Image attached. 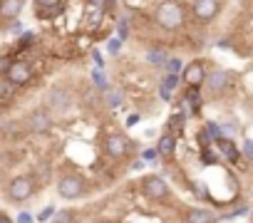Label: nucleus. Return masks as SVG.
<instances>
[{"label": "nucleus", "mask_w": 253, "mask_h": 223, "mask_svg": "<svg viewBox=\"0 0 253 223\" xmlns=\"http://www.w3.org/2000/svg\"><path fill=\"white\" fill-rule=\"evenodd\" d=\"M52 216H55V206H47V208H42V211H40L38 221H52Z\"/></svg>", "instance_id": "2f4dec72"}, {"label": "nucleus", "mask_w": 253, "mask_h": 223, "mask_svg": "<svg viewBox=\"0 0 253 223\" xmlns=\"http://www.w3.org/2000/svg\"><path fill=\"white\" fill-rule=\"evenodd\" d=\"M221 8L223 3L221 0H194L191 3V13L199 23H211L221 15Z\"/></svg>", "instance_id": "6e6552de"}, {"label": "nucleus", "mask_w": 253, "mask_h": 223, "mask_svg": "<svg viewBox=\"0 0 253 223\" xmlns=\"http://www.w3.org/2000/svg\"><path fill=\"white\" fill-rule=\"evenodd\" d=\"M57 193L65 201H77L87 193V181L80 174H62L57 179Z\"/></svg>", "instance_id": "20e7f679"}, {"label": "nucleus", "mask_w": 253, "mask_h": 223, "mask_svg": "<svg viewBox=\"0 0 253 223\" xmlns=\"http://www.w3.org/2000/svg\"><path fill=\"white\" fill-rule=\"evenodd\" d=\"M117 37H119L122 42L129 37V20H124V18H122V20L117 23Z\"/></svg>", "instance_id": "a878e982"}, {"label": "nucleus", "mask_w": 253, "mask_h": 223, "mask_svg": "<svg viewBox=\"0 0 253 223\" xmlns=\"http://www.w3.org/2000/svg\"><path fill=\"white\" fill-rule=\"evenodd\" d=\"M0 223H15V221H13L10 216H5L3 211H0Z\"/></svg>", "instance_id": "4c0bfd02"}, {"label": "nucleus", "mask_w": 253, "mask_h": 223, "mask_svg": "<svg viewBox=\"0 0 253 223\" xmlns=\"http://www.w3.org/2000/svg\"><path fill=\"white\" fill-rule=\"evenodd\" d=\"M35 191H38V181L30 174H20V176L10 179L5 186V196L10 203H25L35 196Z\"/></svg>", "instance_id": "f03ea898"}, {"label": "nucleus", "mask_w": 253, "mask_h": 223, "mask_svg": "<svg viewBox=\"0 0 253 223\" xmlns=\"http://www.w3.org/2000/svg\"><path fill=\"white\" fill-rule=\"evenodd\" d=\"M23 8H25V0H0V20L10 25L13 20L20 18Z\"/></svg>", "instance_id": "f8f14e48"}, {"label": "nucleus", "mask_w": 253, "mask_h": 223, "mask_svg": "<svg viewBox=\"0 0 253 223\" xmlns=\"http://www.w3.org/2000/svg\"><path fill=\"white\" fill-rule=\"evenodd\" d=\"M201 161H204V164H216L218 156L211 151V147H204V151H201Z\"/></svg>", "instance_id": "c85d7f7f"}, {"label": "nucleus", "mask_w": 253, "mask_h": 223, "mask_svg": "<svg viewBox=\"0 0 253 223\" xmlns=\"http://www.w3.org/2000/svg\"><path fill=\"white\" fill-rule=\"evenodd\" d=\"M241 151H243V156H246L248 161H253V139H246L243 147H241Z\"/></svg>", "instance_id": "7c9ffc66"}, {"label": "nucleus", "mask_w": 253, "mask_h": 223, "mask_svg": "<svg viewBox=\"0 0 253 223\" xmlns=\"http://www.w3.org/2000/svg\"><path fill=\"white\" fill-rule=\"evenodd\" d=\"M13 62H15V57H13L10 52H3V55H0V77L8 74V70H10Z\"/></svg>", "instance_id": "393cba45"}, {"label": "nucleus", "mask_w": 253, "mask_h": 223, "mask_svg": "<svg viewBox=\"0 0 253 223\" xmlns=\"http://www.w3.org/2000/svg\"><path fill=\"white\" fill-rule=\"evenodd\" d=\"M206 74H209V67H206L204 60H194V62L184 65V70H181V79H184L189 87H196V89L204 87Z\"/></svg>", "instance_id": "1a4fd4ad"}, {"label": "nucleus", "mask_w": 253, "mask_h": 223, "mask_svg": "<svg viewBox=\"0 0 253 223\" xmlns=\"http://www.w3.org/2000/svg\"><path fill=\"white\" fill-rule=\"evenodd\" d=\"M216 147H218V151L228 159V161H236L238 159V149H236V144L231 142V139H226V137H221L218 142H216Z\"/></svg>", "instance_id": "2eb2a0df"}, {"label": "nucleus", "mask_w": 253, "mask_h": 223, "mask_svg": "<svg viewBox=\"0 0 253 223\" xmlns=\"http://www.w3.org/2000/svg\"><path fill=\"white\" fill-rule=\"evenodd\" d=\"M132 142L126 139L124 134H112V137H107L104 139V151H107V156H112V159H124L126 154L132 151Z\"/></svg>", "instance_id": "9d476101"}, {"label": "nucleus", "mask_w": 253, "mask_h": 223, "mask_svg": "<svg viewBox=\"0 0 253 223\" xmlns=\"http://www.w3.org/2000/svg\"><path fill=\"white\" fill-rule=\"evenodd\" d=\"M52 223H77V211H72V208H60V211H55Z\"/></svg>", "instance_id": "aec40b11"}, {"label": "nucleus", "mask_w": 253, "mask_h": 223, "mask_svg": "<svg viewBox=\"0 0 253 223\" xmlns=\"http://www.w3.org/2000/svg\"><path fill=\"white\" fill-rule=\"evenodd\" d=\"M164 70H167V74H179V72L184 70L181 57H169V60H167V65H164Z\"/></svg>", "instance_id": "412c9836"}, {"label": "nucleus", "mask_w": 253, "mask_h": 223, "mask_svg": "<svg viewBox=\"0 0 253 223\" xmlns=\"http://www.w3.org/2000/svg\"><path fill=\"white\" fill-rule=\"evenodd\" d=\"M251 70H253V62H251Z\"/></svg>", "instance_id": "79ce46f5"}, {"label": "nucleus", "mask_w": 253, "mask_h": 223, "mask_svg": "<svg viewBox=\"0 0 253 223\" xmlns=\"http://www.w3.org/2000/svg\"><path fill=\"white\" fill-rule=\"evenodd\" d=\"M114 8H117V0H104V13H109Z\"/></svg>", "instance_id": "e433bc0d"}, {"label": "nucleus", "mask_w": 253, "mask_h": 223, "mask_svg": "<svg viewBox=\"0 0 253 223\" xmlns=\"http://www.w3.org/2000/svg\"><path fill=\"white\" fill-rule=\"evenodd\" d=\"M167 60H169V55H167L164 47H157V50H149V52H147V62H152L154 67H164Z\"/></svg>", "instance_id": "6ab92c4d"}, {"label": "nucleus", "mask_w": 253, "mask_h": 223, "mask_svg": "<svg viewBox=\"0 0 253 223\" xmlns=\"http://www.w3.org/2000/svg\"><path fill=\"white\" fill-rule=\"evenodd\" d=\"M157 151H159V156L162 159H171L174 156V151H176V137L174 134H162L159 137V142H157Z\"/></svg>", "instance_id": "4468645a"}, {"label": "nucleus", "mask_w": 253, "mask_h": 223, "mask_svg": "<svg viewBox=\"0 0 253 223\" xmlns=\"http://www.w3.org/2000/svg\"><path fill=\"white\" fill-rule=\"evenodd\" d=\"M45 107L50 112H55V114H62V112H67L72 107V92L67 87H62V84L50 87V92L45 97Z\"/></svg>", "instance_id": "423d86ee"}, {"label": "nucleus", "mask_w": 253, "mask_h": 223, "mask_svg": "<svg viewBox=\"0 0 253 223\" xmlns=\"http://www.w3.org/2000/svg\"><path fill=\"white\" fill-rule=\"evenodd\" d=\"M92 82H94L97 92H107V89H109V82H107V77L102 74V70H94V72H92Z\"/></svg>", "instance_id": "4be33fe9"}, {"label": "nucleus", "mask_w": 253, "mask_h": 223, "mask_svg": "<svg viewBox=\"0 0 253 223\" xmlns=\"http://www.w3.org/2000/svg\"><path fill=\"white\" fill-rule=\"evenodd\" d=\"M13 84H18V87H25V84H30L33 82V65L30 62H25V60H15L13 65H10V70H8V74H5Z\"/></svg>", "instance_id": "9b49d317"}, {"label": "nucleus", "mask_w": 253, "mask_h": 223, "mask_svg": "<svg viewBox=\"0 0 253 223\" xmlns=\"http://www.w3.org/2000/svg\"><path fill=\"white\" fill-rule=\"evenodd\" d=\"M206 134L211 137V142H218L221 137H223V129H221V124H216V122H206Z\"/></svg>", "instance_id": "5701e85b"}, {"label": "nucleus", "mask_w": 253, "mask_h": 223, "mask_svg": "<svg viewBox=\"0 0 253 223\" xmlns=\"http://www.w3.org/2000/svg\"><path fill=\"white\" fill-rule=\"evenodd\" d=\"M0 132H3V122H0Z\"/></svg>", "instance_id": "ea45409f"}, {"label": "nucleus", "mask_w": 253, "mask_h": 223, "mask_svg": "<svg viewBox=\"0 0 253 223\" xmlns=\"http://www.w3.org/2000/svg\"><path fill=\"white\" fill-rule=\"evenodd\" d=\"M157 156H159L157 147H154V149H147V151H144V159H157Z\"/></svg>", "instance_id": "c9c22d12"}, {"label": "nucleus", "mask_w": 253, "mask_h": 223, "mask_svg": "<svg viewBox=\"0 0 253 223\" xmlns=\"http://www.w3.org/2000/svg\"><path fill=\"white\" fill-rule=\"evenodd\" d=\"M102 102H104L109 109H114V107H122L124 94H122L119 89H107V92H102Z\"/></svg>", "instance_id": "a211bd4d"}, {"label": "nucleus", "mask_w": 253, "mask_h": 223, "mask_svg": "<svg viewBox=\"0 0 253 223\" xmlns=\"http://www.w3.org/2000/svg\"><path fill=\"white\" fill-rule=\"evenodd\" d=\"M162 84H164L167 89H171V92H174V89H176V84H179V74H167Z\"/></svg>", "instance_id": "c756f323"}, {"label": "nucleus", "mask_w": 253, "mask_h": 223, "mask_svg": "<svg viewBox=\"0 0 253 223\" xmlns=\"http://www.w3.org/2000/svg\"><path fill=\"white\" fill-rule=\"evenodd\" d=\"M84 3H87L89 8H97V10L104 13V0H84Z\"/></svg>", "instance_id": "72a5a7b5"}, {"label": "nucleus", "mask_w": 253, "mask_h": 223, "mask_svg": "<svg viewBox=\"0 0 253 223\" xmlns=\"http://www.w3.org/2000/svg\"><path fill=\"white\" fill-rule=\"evenodd\" d=\"M107 52L109 55H119L122 52V40L119 37H109L107 40Z\"/></svg>", "instance_id": "bb28decb"}, {"label": "nucleus", "mask_w": 253, "mask_h": 223, "mask_svg": "<svg viewBox=\"0 0 253 223\" xmlns=\"http://www.w3.org/2000/svg\"><path fill=\"white\" fill-rule=\"evenodd\" d=\"M35 40H38V35H35L33 30H25V33L15 40V52H25V50H30V47L35 45Z\"/></svg>", "instance_id": "f3484780"}, {"label": "nucleus", "mask_w": 253, "mask_h": 223, "mask_svg": "<svg viewBox=\"0 0 253 223\" xmlns=\"http://www.w3.org/2000/svg\"><path fill=\"white\" fill-rule=\"evenodd\" d=\"M5 30H8V33H10V35H15V37H20V35H23V33H25V25H23V23H20V20H13V23H10V25H8V28H5Z\"/></svg>", "instance_id": "cd10ccee"}, {"label": "nucleus", "mask_w": 253, "mask_h": 223, "mask_svg": "<svg viewBox=\"0 0 253 223\" xmlns=\"http://www.w3.org/2000/svg\"><path fill=\"white\" fill-rule=\"evenodd\" d=\"M233 84H236V74H233L231 70H226V67H213V70H209L206 82H204V87L209 89L211 97H223V94H228V92L233 89Z\"/></svg>", "instance_id": "7ed1b4c3"}, {"label": "nucleus", "mask_w": 253, "mask_h": 223, "mask_svg": "<svg viewBox=\"0 0 253 223\" xmlns=\"http://www.w3.org/2000/svg\"><path fill=\"white\" fill-rule=\"evenodd\" d=\"M60 3H62V0H35V15H40V13H45V10L60 5Z\"/></svg>", "instance_id": "b1692460"}, {"label": "nucleus", "mask_w": 253, "mask_h": 223, "mask_svg": "<svg viewBox=\"0 0 253 223\" xmlns=\"http://www.w3.org/2000/svg\"><path fill=\"white\" fill-rule=\"evenodd\" d=\"M159 94H162V99H167V102H169V99H171V89H167V87H164V84H162V87H159Z\"/></svg>", "instance_id": "f704fd0d"}, {"label": "nucleus", "mask_w": 253, "mask_h": 223, "mask_svg": "<svg viewBox=\"0 0 253 223\" xmlns=\"http://www.w3.org/2000/svg\"><path fill=\"white\" fill-rule=\"evenodd\" d=\"M251 109H253V99H251Z\"/></svg>", "instance_id": "a19ab883"}, {"label": "nucleus", "mask_w": 253, "mask_h": 223, "mask_svg": "<svg viewBox=\"0 0 253 223\" xmlns=\"http://www.w3.org/2000/svg\"><path fill=\"white\" fill-rule=\"evenodd\" d=\"M23 124H25V132H30V134H47L55 127V117L47 107H38V109L28 112Z\"/></svg>", "instance_id": "39448f33"}, {"label": "nucleus", "mask_w": 253, "mask_h": 223, "mask_svg": "<svg viewBox=\"0 0 253 223\" xmlns=\"http://www.w3.org/2000/svg\"><path fill=\"white\" fill-rule=\"evenodd\" d=\"M18 84H13L8 77H0V102H10L15 94H18Z\"/></svg>", "instance_id": "dca6fc26"}, {"label": "nucleus", "mask_w": 253, "mask_h": 223, "mask_svg": "<svg viewBox=\"0 0 253 223\" xmlns=\"http://www.w3.org/2000/svg\"><path fill=\"white\" fill-rule=\"evenodd\" d=\"M142 191H144V196H147L149 201H164V198H169V193H171L169 184H167L162 176H157V174L142 179Z\"/></svg>", "instance_id": "0eeeda50"}, {"label": "nucleus", "mask_w": 253, "mask_h": 223, "mask_svg": "<svg viewBox=\"0 0 253 223\" xmlns=\"http://www.w3.org/2000/svg\"><path fill=\"white\" fill-rule=\"evenodd\" d=\"M154 20L162 30L167 33H176L184 28L186 23V13H184V5L179 3V0H164V3L157 5L154 10Z\"/></svg>", "instance_id": "f257e3e1"}, {"label": "nucleus", "mask_w": 253, "mask_h": 223, "mask_svg": "<svg viewBox=\"0 0 253 223\" xmlns=\"http://www.w3.org/2000/svg\"><path fill=\"white\" fill-rule=\"evenodd\" d=\"M15 223H35V218H33V213L20 211V213H18V218H15Z\"/></svg>", "instance_id": "473e14b6"}, {"label": "nucleus", "mask_w": 253, "mask_h": 223, "mask_svg": "<svg viewBox=\"0 0 253 223\" xmlns=\"http://www.w3.org/2000/svg\"><path fill=\"white\" fill-rule=\"evenodd\" d=\"M137 122H139V114H132V117H129V119H126V124H129V127H134V124H137Z\"/></svg>", "instance_id": "58836bf2"}, {"label": "nucleus", "mask_w": 253, "mask_h": 223, "mask_svg": "<svg viewBox=\"0 0 253 223\" xmlns=\"http://www.w3.org/2000/svg\"><path fill=\"white\" fill-rule=\"evenodd\" d=\"M216 213L209 208H189L184 213V223H216Z\"/></svg>", "instance_id": "ddd939ff"}]
</instances>
